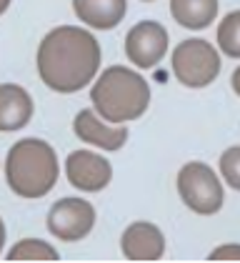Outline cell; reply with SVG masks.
Segmentation results:
<instances>
[{"label":"cell","instance_id":"18","mask_svg":"<svg viewBox=\"0 0 240 263\" xmlns=\"http://www.w3.org/2000/svg\"><path fill=\"white\" fill-rule=\"evenodd\" d=\"M230 83H233V90H235V96H240V65L233 70V78H230Z\"/></svg>","mask_w":240,"mask_h":263},{"label":"cell","instance_id":"1","mask_svg":"<svg viewBox=\"0 0 240 263\" xmlns=\"http://www.w3.org/2000/svg\"><path fill=\"white\" fill-rule=\"evenodd\" d=\"M103 50L95 35L78 25L53 28L38 45V76L55 93H78L95 81Z\"/></svg>","mask_w":240,"mask_h":263},{"label":"cell","instance_id":"8","mask_svg":"<svg viewBox=\"0 0 240 263\" xmlns=\"http://www.w3.org/2000/svg\"><path fill=\"white\" fill-rule=\"evenodd\" d=\"M65 176L73 188L83 193H98L113 181V165L93 151H73L65 158Z\"/></svg>","mask_w":240,"mask_h":263},{"label":"cell","instance_id":"14","mask_svg":"<svg viewBox=\"0 0 240 263\" xmlns=\"http://www.w3.org/2000/svg\"><path fill=\"white\" fill-rule=\"evenodd\" d=\"M8 261H60V253L45 241L23 238L8 251Z\"/></svg>","mask_w":240,"mask_h":263},{"label":"cell","instance_id":"2","mask_svg":"<svg viewBox=\"0 0 240 263\" xmlns=\"http://www.w3.org/2000/svg\"><path fill=\"white\" fill-rule=\"evenodd\" d=\"M93 110L103 121L125 125L138 121L150 105V85L138 70L125 65H110L93 81L90 88Z\"/></svg>","mask_w":240,"mask_h":263},{"label":"cell","instance_id":"17","mask_svg":"<svg viewBox=\"0 0 240 263\" xmlns=\"http://www.w3.org/2000/svg\"><path fill=\"white\" fill-rule=\"evenodd\" d=\"M208 261H240V246H235V243L218 246L215 251H210Z\"/></svg>","mask_w":240,"mask_h":263},{"label":"cell","instance_id":"11","mask_svg":"<svg viewBox=\"0 0 240 263\" xmlns=\"http://www.w3.org/2000/svg\"><path fill=\"white\" fill-rule=\"evenodd\" d=\"M33 98L15 83H0V133H13L25 128L33 118Z\"/></svg>","mask_w":240,"mask_h":263},{"label":"cell","instance_id":"7","mask_svg":"<svg viewBox=\"0 0 240 263\" xmlns=\"http://www.w3.org/2000/svg\"><path fill=\"white\" fill-rule=\"evenodd\" d=\"M168 30L158 21H140L125 35V55L140 70L155 68L168 53Z\"/></svg>","mask_w":240,"mask_h":263},{"label":"cell","instance_id":"5","mask_svg":"<svg viewBox=\"0 0 240 263\" xmlns=\"http://www.w3.org/2000/svg\"><path fill=\"white\" fill-rule=\"evenodd\" d=\"M178 193L180 201L185 203L198 216H213L223 208L225 193L218 173L200 161H190L180 168L178 173Z\"/></svg>","mask_w":240,"mask_h":263},{"label":"cell","instance_id":"20","mask_svg":"<svg viewBox=\"0 0 240 263\" xmlns=\"http://www.w3.org/2000/svg\"><path fill=\"white\" fill-rule=\"evenodd\" d=\"M8 8H10V0H0V15H3Z\"/></svg>","mask_w":240,"mask_h":263},{"label":"cell","instance_id":"19","mask_svg":"<svg viewBox=\"0 0 240 263\" xmlns=\"http://www.w3.org/2000/svg\"><path fill=\"white\" fill-rule=\"evenodd\" d=\"M3 246H5V223L0 218V251H3Z\"/></svg>","mask_w":240,"mask_h":263},{"label":"cell","instance_id":"16","mask_svg":"<svg viewBox=\"0 0 240 263\" xmlns=\"http://www.w3.org/2000/svg\"><path fill=\"white\" fill-rule=\"evenodd\" d=\"M220 176L233 191H240V145H230L220 156Z\"/></svg>","mask_w":240,"mask_h":263},{"label":"cell","instance_id":"4","mask_svg":"<svg viewBox=\"0 0 240 263\" xmlns=\"http://www.w3.org/2000/svg\"><path fill=\"white\" fill-rule=\"evenodd\" d=\"M173 76L185 88H208L218 81L223 61L215 45L203 38H185L173 50Z\"/></svg>","mask_w":240,"mask_h":263},{"label":"cell","instance_id":"3","mask_svg":"<svg viewBox=\"0 0 240 263\" xmlns=\"http://www.w3.org/2000/svg\"><path fill=\"white\" fill-rule=\"evenodd\" d=\"M58 176L60 163L50 143L40 138H23L10 145L5 156V181L15 196L25 201L43 198L55 188Z\"/></svg>","mask_w":240,"mask_h":263},{"label":"cell","instance_id":"12","mask_svg":"<svg viewBox=\"0 0 240 263\" xmlns=\"http://www.w3.org/2000/svg\"><path fill=\"white\" fill-rule=\"evenodd\" d=\"M73 10L88 28L113 30L128 10V0H73Z\"/></svg>","mask_w":240,"mask_h":263},{"label":"cell","instance_id":"13","mask_svg":"<svg viewBox=\"0 0 240 263\" xmlns=\"http://www.w3.org/2000/svg\"><path fill=\"white\" fill-rule=\"evenodd\" d=\"M170 15L188 30H205L218 18V0H170Z\"/></svg>","mask_w":240,"mask_h":263},{"label":"cell","instance_id":"6","mask_svg":"<svg viewBox=\"0 0 240 263\" xmlns=\"http://www.w3.org/2000/svg\"><path fill=\"white\" fill-rule=\"evenodd\" d=\"M48 231L65 243L83 241L95 226V208L85 198H60L48 211Z\"/></svg>","mask_w":240,"mask_h":263},{"label":"cell","instance_id":"9","mask_svg":"<svg viewBox=\"0 0 240 263\" xmlns=\"http://www.w3.org/2000/svg\"><path fill=\"white\" fill-rule=\"evenodd\" d=\"M120 251L128 261H160L165 253V236L155 223L135 221L123 231Z\"/></svg>","mask_w":240,"mask_h":263},{"label":"cell","instance_id":"21","mask_svg":"<svg viewBox=\"0 0 240 263\" xmlns=\"http://www.w3.org/2000/svg\"><path fill=\"white\" fill-rule=\"evenodd\" d=\"M143 3H153V0H143Z\"/></svg>","mask_w":240,"mask_h":263},{"label":"cell","instance_id":"15","mask_svg":"<svg viewBox=\"0 0 240 263\" xmlns=\"http://www.w3.org/2000/svg\"><path fill=\"white\" fill-rule=\"evenodd\" d=\"M218 45L220 53L228 58L240 61V10L228 13L218 25Z\"/></svg>","mask_w":240,"mask_h":263},{"label":"cell","instance_id":"10","mask_svg":"<svg viewBox=\"0 0 240 263\" xmlns=\"http://www.w3.org/2000/svg\"><path fill=\"white\" fill-rule=\"evenodd\" d=\"M73 130H75V136L80 141L90 143V145H95L100 151H110V153L120 151L128 143V136H130L125 125H113V123L108 125V123H103V118L93 108H85V110H80L75 116Z\"/></svg>","mask_w":240,"mask_h":263}]
</instances>
